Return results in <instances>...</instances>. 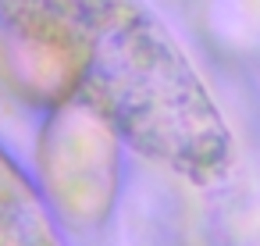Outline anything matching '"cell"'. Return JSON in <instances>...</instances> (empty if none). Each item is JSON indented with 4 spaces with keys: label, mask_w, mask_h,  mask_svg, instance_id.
<instances>
[{
    "label": "cell",
    "mask_w": 260,
    "mask_h": 246,
    "mask_svg": "<svg viewBox=\"0 0 260 246\" xmlns=\"http://www.w3.org/2000/svg\"><path fill=\"white\" fill-rule=\"evenodd\" d=\"M82 97L143 157L210 186L232 168V136L203 82L132 0H79Z\"/></svg>",
    "instance_id": "6da1fadb"
}]
</instances>
